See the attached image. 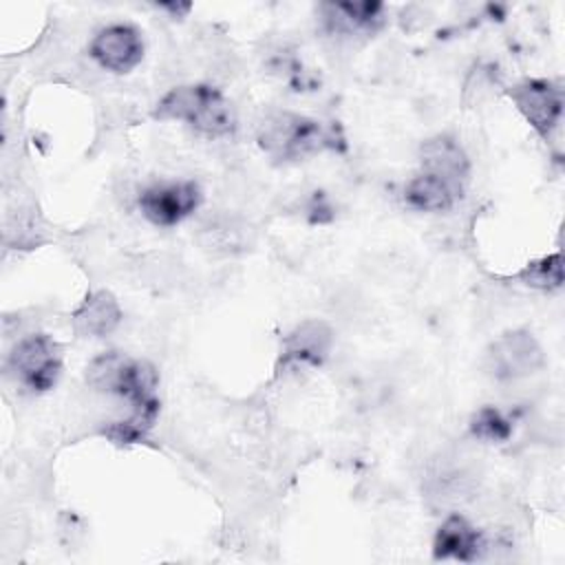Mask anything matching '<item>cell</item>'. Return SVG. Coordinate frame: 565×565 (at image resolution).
Segmentation results:
<instances>
[{"label":"cell","instance_id":"1","mask_svg":"<svg viewBox=\"0 0 565 565\" xmlns=\"http://www.w3.org/2000/svg\"><path fill=\"white\" fill-rule=\"evenodd\" d=\"M86 382L99 393L128 399L130 415L106 428V435L117 444L141 441L159 415L157 369L146 360H135L119 351L97 355L86 369Z\"/></svg>","mask_w":565,"mask_h":565},{"label":"cell","instance_id":"2","mask_svg":"<svg viewBox=\"0 0 565 565\" xmlns=\"http://www.w3.org/2000/svg\"><path fill=\"white\" fill-rule=\"evenodd\" d=\"M152 117L185 121L205 137H232L236 132V113L230 99L210 84L172 88L157 102Z\"/></svg>","mask_w":565,"mask_h":565},{"label":"cell","instance_id":"3","mask_svg":"<svg viewBox=\"0 0 565 565\" xmlns=\"http://www.w3.org/2000/svg\"><path fill=\"white\" fill-rule=\"evenodd\" d=\"M340 143L342 137L333 128L289 110L269 113L258 124V146L276 161H298L322 150H335Z\"/></svg>","mask_w":565,"mask_h":565},{"label":"cell","instance_id":"4","mask_svg":"<svg viewBox=\"0 0 565 565\" xmlns=\"http://www.w3.org/2000/svg\"><path fill=\"white\" fill-rule=\"evenodd\" d=\"M7 371L18 384L33 393L49 391L62 373L60 344L46 333L26 335L11 349Z\"/></svg>","mask_w":565,"mask_h":565},{"label":"cell","instance_id":"5","mask_svg":"<svg viewBox=\"0 0 565 565\" xmlns=\"http://www.w3.org/2000/svg\"><path fill=\"white\" fill-rule=\"evenodd\" d=\"M201 188L196 181H159L139 194L141 214L161 227L181 223L201 205Z\"/></svg>","mask_w":565,"mask_h":565},{"label":"cell","instance_id":"6","mask_svg":"<svg viewBox=\"0 0 565 565\" xmlns=\"http://www.w3.org/2000/svg\"><path fill=\"white\" fill-rule=\"evenodd\" d=\"M486 364L497 380H519L543 366V351L530 331L514 329L490 344Z\"/></svg>","mask_w":565,"mask_h":565},{"label":"cell","instance_id":"7","mask_svg":"<svg viewBox=\"0 0 565 565\" xmlns=\"http://www.w3.org/2000/svg\"><path fill=\"white\" fill-rule=\"evenodd\" d=\"M510 99L543 139H547L561 121L563 90L547 79H523L514 84Z\"/></svg>","mask_w":565,"mask_h":565},{"label":"cell","instance_id":"8","mask_svg":"<svg viewBox=\"0 0 565 565\" xmlns=\"http://www.w3.org/2000/svg\"><path fill=\"white\" fill-rule=\"evenodd\" d=\"M88 53L102 68L128 73L143 57V40L141 33L130 24H110L93 38Z\"/></svg>","mask_w":565,"mask_h":565},{"label":"cell","instance_id":"9","mask_svg":"<svg viewBox=\"0 0 565 565\" xmlns=\"http://www.w3.org/2000/svg\"><path fill=\"white\" fill-rule=\"evenodd\" d=\"M333 344V331L322 320H305L282 340L280 366H320Z\"/></svg>","mask_w":565,"mask_h":565},{"label":"cell","instance_id":"10","mask_svg":"<svg viewBox=\"0 0 565 565\" xmlns=\"http://www.w3.org/2000/svg\"><path fill=\"white\" fill-rule=\"evenodd\" d=\"M419 163H422L419 172H428L466 188L470 163L463 148L452 137L437 135L426 139L419 148Z\"/></svg>","mask_w":565,"mask_h":565},{"label":"cell","instance_id":"11","mask_svg":"<svg viewBox=\"0 0 565 565\" xmlns=\"http://www.w3.org/2000/svg\"><path fill=\"white\" fill-rule=\"evenodd\" d=\"M483 547V534L472 527L461 514H450L435 534L433 556L437 561L452 558L461 563H472L481 556Z\"/></svg>","mask_w":565,"mask_h":565},{"label":"cell","instance_id":"12","mask_svg":"<svg viewBox=\"0 0 565 565\" xmlns=\"http://www.w3.org/2000/svg\"><path fill=\"white\" fill-rule=\"evenodd\" d=\"M71 322L79 335L104 338L121 322V309L110 291L99 289L86 296V300L73 311Z\"/></svg>","mask_w":565,"mask_h":565},{"label":"cell","instance_id":"13","mask_svg":"<svg viewBox=\"0 0 565 565\" xmlns=\"http://www.w3.org/2000/svg\"><path fill=\"white\" fill-rule=\"evenodd\" d=\"M324 29L333 35H369L382 22L380 2H335L324 4Z\"/></svg>","mask_w":565,"mask_h":565},{"label":"cell","instance_id":"14","mask_svg":"<svg viewBox=\"0 0 565 565\" xmlns=\"http://www.w3.org/2000/svg\"><path fill=\"white\" fill-rule=\"evenodd\" d=\"M463 196V185L419 172L404 188V201L419 212H446Z\"/></svg>","mask_w":565,"mask_h":565},{"label":"cell","instance_id":"15","mask_svg":"<svg viewBox=\"0 0 565 565\" xmlns=\"http://www.w3.org/2000/svg\"><path fill=\"white\" fill-rule=\"evenodd\" d=\"M519 280H523L530 287L550 291V289H558L563 285V265H561V254H550L543 256L539 260L527 263L519 274Z\"/></svg>","mask_w":565,"mask_h":565},{"label":"cell","instance_id":"16","mask_svg":"<svg viewBox=\"0 0 565 565\" xmlns=\"http://www.w3.org/2000/svg\"><path fill=\"white\" fill-rule=\"evenodd\" d=\"M470 430L486 441H505L512 435V424L494 406H483L472 415Z\"/></svg>","mask_w":565,"mask_h":565}]
</instances>
